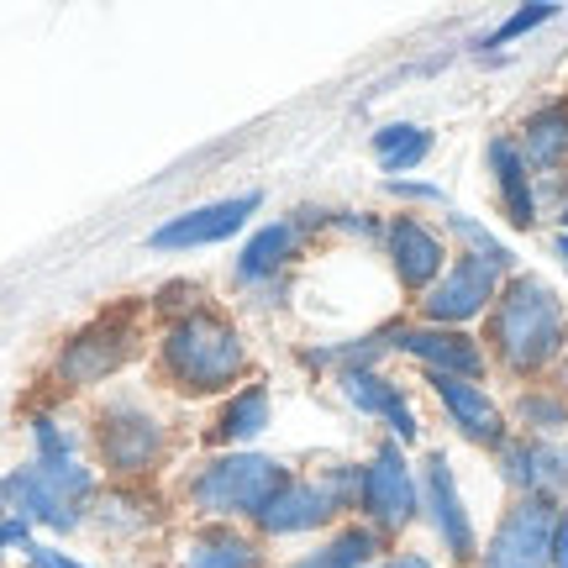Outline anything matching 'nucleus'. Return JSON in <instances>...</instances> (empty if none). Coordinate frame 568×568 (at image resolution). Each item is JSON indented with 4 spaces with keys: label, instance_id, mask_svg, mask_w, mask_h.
Wrapping results in <instances>:
<instances>
[{
    "label": "nucleus",
    "instance_id": "8",
    "mask_svg": "<svg viewBox=\"0 0 568 568\" xmlns=\"http://www.w3.org/2000/svg\"><path fill=\"white\" fill-rule=\"evenodd\" d=\"M347 485H353V474H332V479H290V485L274 495L258 516V527L274 531V537H295V531H316L326 527L347 500Z\"/></svg>",
    "mask_w": 568,
    "mask_h": 568
},
{
    "label": "nucleus",
    "instance_id": "9",
    "mask_svg": "<svg viewBox=\"0 0 568 568\" xmlns=\"http://www.w3.org/2000/svg\"><path fill=\"white\" fill-rule=\"evenodd\" d=\"M500 274H506V268H495V264H485V258L464 253V258L447 268L443 280L426 290V301H422L426 322H432V326L474 322V316H479V311L500 295Z\"/></svg>",
    "mask_w": 568,
    "mask_h": 568
},
{
    "label": "nucleus",
    "instance_id": "27",
    "mask_svg": "<svg viewBox=\"0 0 568 568\" xmlns=\"http://www.w3.org/2000/svg\"><path fill=\"white\" fill-rule=\"evenodd\" d=\"M453 232H458V237L468 243V253H474V258H485V264H495V268H510V247L495 243V237H489L479 222H468V216H453Z\"/></svg>",
    "mask_w": 568,
    "mask_h": 568
},
{
    "label": "nucleus",
    "instance_id": "34",
    "mask_svg": "<svg viewBox=\"0 0 568 568\" xmlns=\"http://www.w3.org/2000/svg\"><path fill=\"white\" fill-rule=\"evenodd\" d=\"M564 222H568V211H564Z\"/></svg>",
    "mask_w": 568,
    "mask_h": 568
},
{
    "label": "nucleus",
    "instance_id": "21",
    "mask_svg": "<svg viewBox=\"0 0 568 568\" xmlns=\"http://www.w3.org/2000/svg\"><path fill=\"white\" fill-rule=\"evenodd\" d=\"M290 247H295V226H258L253 237H247L243 258H237V280H264V274H274V268L290 258Z\"/></svg>",
    "mask_w": 568,
    "mask_h": 568
},
{
    "label": "nucleus",
    "instance_id": "15",
    "mask_svg": "<svg viewBox=\"0 0 568 568\" xmlns=\"http://www.w3.org/2000/svg\"><path fill=\"white\" fill-rule=\"evenodd\" d=\"M426 516H432V527H437L453 558H474V527H468L464 495L453 485V468H447L443 453L426 458Z\"/></svg>",
    "mask_w": 568,
    "mask_h": 568
},
{
    "label": "nucleus",
    "instance_id": "18",
    "mask_svg": "<svg viewBox=\"0 0 568 568\" xmlns=\"http://www.w3.org/2000/svg\"><path fill=\"white\" fill-rule=\"evenodd\" d=\"M489 169H495V184H500V201H506L510 222L516 226L537 222V195H531V174H527L521 148H516L510 138H495L489 142Z\"/></svg>",
    "mask_w": 568,
    "mask_h": 568
},
{
    "label": "nucleus",
    "instance_id": "26",
    "mask_svg": "<svg viewBox=\"0 0 568 568\" xmlns=\"http://www.w3.org/2000/svg\"><path fill=\"white\" fill-rule=\"evenodd\" d=\"M558 17V6L552 0H531V6H521L516 17H506L495 32H489V48H500V42H516V38H527L531 27H542V21Z\"/></svg>",
    "mask_w": 568,
    "mask_h": 568
},
{
    "label": "nucleus",
    "instance_id": "14",
    "mask_svg": "<svg viewBox=\"0 0 568 568\" xmlns=\"http://www.w3.org/2000/svg\"><path fill=\"white\" fill-rule=\"evenodd\" d=\"M432 389H437V400L447 406L453 426L464 432L468 443H485V447L506 443V416H500V406H495L474 379H447V374H432Z\"/></svg>",
    "mask_w": 568,
    "mask_h": 568
},
{
    "label": "nucleus",
    "instance_id": "11",
    "mask_svg": "<svg viewBox=\"0 0 568 568\" xmlns=\"http://www.w3.org/2000/svg\"><path fill=\"white\" fill-rule=\"evenodd\" d=\"M258 211V190L247 195H232V201H211V205H195L184 211L174 222H163L148 247H205V243H226L232 232H243V222Z\"/></svg>",
    "mask_w": 568,
    "mask_h": 568
},
{
    "label": "nucleus",
    "instance_id": "16",
    "mask_svg": "<svg viewBox=\"0 0 568 568\" xmlns=\"http://www.w3.org/2000/svg\"><path fill=\"white\" fill-rule=\"evenodd\" d=\"M343 389L347 400L358 410H368V416H379V422L400 437V443H416V410L406 406V395H400V385H389V379H379L374 368H347L343 374Z\"/></svg>",
    "mask_w": 568,
    "mask_h": 568
},
{
    "label": "nucleus",
    "instance_id": "24",
    "mask_svg": "<svg viewBox=\"0 0 568 568\" xmlns=\"http://www.w3.org/2000/svg\"><path fill=\"white\" fill-rule=\"evenodd\" d=\"M374 552H379V537L368 527H358V531H343L337 542H326L322 552H311V558L295 568H364Z\"/></svg>",
    "mask_w": 568,
    "mask_h": 568
},
{
    "label": "nucleus",
    "instance_id": "4",
    "mask_svg": "<svg viewBox=\"0 0 568 568\" xmlns=\"http://www.w3.org/2000/svg\"><path fill=\"white\" fill-rule=\"evenodd\" d=\"M290 485L284 468L274 458H258V453H232V458H216L195 479V510L205 516H264V506Z\"/></svg>",
    "mask_w": 568,
    "mask_h": 568
},
{
    "label": "nucleus",
    "instance_id": "23",
    "mask_svg": "<svg viewBox=\"0 0 568 568\" xmlns=\"http://www.w3.org/2000/svg\"><path fill=\"white\" fill-rule=\"evenodd\" d=\"M190 568H253V542L237 531H201V542L190 548Z\"/></svg>",
    "mask_w": 568,
    "mask_h": 568
},
{
    "label": "nucleus",
    "instance_id": "32",
    "mask_svg": "<svg viewBox=\"0 0 568 568\" xmlns=\"http://www.w3.org/2000/svg\"><path fill=\"white\" fill-rule=\"evenodd\" d=\"M552 247H558V258H564V264H568V232H564V237H558V243H552Z\"/></svg>",
    "mask_w": 568,
    "mask_h": 568
},
{
    "label": "nucleus",
    "instance_id": "1",
    "mask_svg": "<svg viewBox=\"0 0 568 568\" xmlns=\"http://www.w3.org/2000/svg\"><path fill=\"white\" fill-rule=\"evenodd\" d=\"M489 337H495L500 364L516 368V374L548 368L568 343V316H564L558 290L548 280H537V274H516L510 284H500Z\"/></svg>",
    "mask_w": 568,
    "mask_h": 568
},
{
    "label": "nucleus",
    "instance_id": "30",
    "mask_svg": "<svg viewBox=\"0 0 568 568\" xmlns=\"http://www.w3.org/2000/svg\"><path fill=\"white\" fill-rule=\"evenodd\" d=\"M552 568H568V516L558 521V537H552Z\"/></svg>",
    "mask_w": 568,
    "mask_h": 568
},
{
    "label": "nucleus",
    "instance_id": "7",
    "mask_svg": "<svg viewBox=\"0 0 568 568\" xmlns=\"http://www.w3.org/2000/svg\"><path fill=\"white\" fill-rule=\"evenodd\" d=\"M132 316H101V322H90L84 332H74L59 353V379L63 385H101L105 374H116L126 364V353H132Z\"/></svg>",
    "mask_w": 568,
    "mask_h": 568
},
{
    "label": "nucleus",
    "instance_id": "33",
    "mask_svg": "<svg viewBox=\"0 0 568 568\" xmlns=\"http://www.w3.org/2000/svg\"><path fill=\"white\" fill-rule=\"evenodd\" d=\"M564 489H568V474H564Z\"/></svg>",
    "mask_w": 568,
    "mask_h": 568
},
{
    "label": "nucleus",
    "instance_id": "13",
    "mask_svg": "<svg viewBox=\"0 0 568 568\" xmlns=\"http://www.w3.org/2000/svg\"><path fill=\"white\" fill-rule=\"evenodd\" d=\"M385 243H389V264H395L406 290H422L426 295L447 274V253L437 243V232H426V222H416V216H395Z\"/></svg>",
    "mask_w": 568,
    "mask_h": 568
},
{
    "label": "nucleus",
    "instance_id": "2",
    "mask_svg": "<svg viewBox=\"0 0 568 568\" xmlns=\"http://www.w3.org/2000/svg\"><path fill=\"white\" fill-rule=\"evenodd\" d=\"M243 364H247V347L237 337V326L211 316V311L184 316L163 337V374L180 389H190V395H216V389L237 385Z\"/></svg>",
    "mask_w": 568,
    "mask_h": 568
},
{
    "label": "nucleus",
    "instance_id": "5",
    "mask_svg": "<svg viewBox=\"0 0 568 568\" xmlns=\"http://www.w3.org/2000/svg\"><path fill=\"white\" fill-rule=\"evenodd\" d=\"M558 521H564V510L552 495H521L489 537L485 568H552Z\"/></svg>",
    "mask_w": 568,
    "mask_h": 568
},
{
    "label": "nucleus",
    "instance_id": "6",
    "mask_svg": "<svg viewBox=\"0 0 568 568\" xmlns=\"http://www.w3.org/2000/svg\"><path fill=\"white\" fill-rule=\"evenodd\" d=\"M358 506H364V516L379 531L410 527V516H416V506H422V489H416L410 464L400 458V447L395 443L379 447V453L368 458V468L358 474Z\"/></svg>",
    "mask_w": 568,
    "mask_h": 568
},
{
    "label": "nucleus",
    "instance_id": "31",
    "mask_svg": "<svg viewBox=\"0 0 568 568\" xmlns=\"http://www.w3.org/2000/svg\"><path fill=\"white\" fill-rule=\"evenodd\" d=\"M385 568H432L426 558H416V552H406V558H395V564H385Z\"/></svg>",
    "mask_w": 568,
    "mask_h": 568
},
{
    "label": "nucleus",
    "instance_id": "29",
    "mask_svg": "<svg viewBox=\"0 0 568 568\" xmlns=\"http://www.w3.org/2000/svg\"><path fill=\"white\" fill-rule=\"evenodd\" d=\"M11 542H21V548L32 542V537H27V521H21V516H11V521H0V552L11 548Z\"/></svg>",
    "mask_w": 568,
    "mask_h": 568
},
{
    "label": "nucleus",
    "instance_id": "12",
    "mask_svg": "<svg viewBox=\"0 0 568 568\" xmlns=\"http://www.w3.org/2000/svg\"><path fill=\"white\" fill-rule=\"evenodd\" d=\"M163 447V426L138 406H116L101 416V453L105 464L116 468V474H142V468H153Z\"/></svg>",
    "mask_w": 568,
    "mask_h": 568
},
{
    "label": "nucleus",
    "instance_id": "17",
    "mask_svg": "<svg viewBox=\"0 0 568 568\" xmlns=\"http://www.w3.org/2000/svg\"><path fill=\"white\" fill-rule=\"evenodd\" d=\"M500 464H506V485H516L521 495H558L568 474V453L548 443H510Z\"/></svg>",
    "mask_w": 568,
    "mask_h": 568
},
{
    "label": "nucleus",
    "instance_id": "19",
    "mask_svg": "<svg viewBox=\"0 0 568 568\" xmlns=\"http://www.w3.org/2000/svg\"><path fill=\"white\" fill-rule=\"evenodd\" d=\"M521 159L537 169H558L568 159V105H548L531 116L521 132Z\"/></svg>",
    "mask_w": 568,
    "mask_h": 568
},
{
    "label": "nucleus",
    "instance_id": "10",
    "mask_svg": "<svg viewBox=\"0 0 568 568\" xmlns=\"http://www.w3.org/2000/svg\"><path fill=\"white\" fill-rule=\"evenodd\" d=\"M389 347L410 353L416 364H426L432 374H447V379H479L485 374L479 343L464 337L458 326H400V332H389Z\"/></svg>",
    "mask_w": 568,
    "mask_h": 568
},
{
    "label": "nucleus",
    "instance_id": "3",
    "mask_svg": "<svg viewBox=\"0 0 568 568\" xmlns=\"http://www.w3.org/2000/svg\"><path fill=\"white\" fill-rule=\"evenodd\" d=\"M6 495L17 500L21 521H42L53 531H69L80 521L84 500H90V474L74 458H32L27 468L11 474Z\"/></svg>",
    "mask_w": 568,
    "mask_h": 568
},
{
    "label": "nucleus",
    "instance_id": "22",
    "mask_svg": "<svg viewBox=\"0 0 568 568\" xmlns=\"http://www.w3.org/2000/svg\"><path fill=\"white\" fill-rule=\"evenodd\" d=\"M268 426V389H258V385H247L232 406L222 410V426H216V437L222 443H232V447H243V443H253L258 432Z\"/></svg>",
    "mask_w": 568,
    "mask_h": 568
},
{
    "label": "nucleus",
    "instance_id": "20",
    "mask_svg": "<svg viewBox=\"0 0 568 568\" xmlns=\"http://www.w3.org/2000/svg\"><path fill=\"white\" fill-rule=\"evenodd\" d=\"M374 153L385 163V174H406V169H416V163L432 153V132H426V126H410V122L379 126V132H374Z\"/></svg>",
    "mask_w": 568,
    "mask_h": 568
},
{
    "label": "nucleus",
    "instance_id": "25",
    "mask_svg": "<svg viewBox=\"0 0 568 568\" xmlns=\"http://www.w3.org/2000/svg\"><path fill=\"white\" fill-rule=\"evenodd\" d=\"M516 416H521L531 432H558V426H568V400H558V395H548V389H537V395H521Z\"/></svg>",
    "mask_w": 568,
    "mask_h": 568
},
{
    "label": "nucleus",
    "instance_id": "28",
    "mask_svg": "<svg viewBox=\"0 0 568 568\" xmlns=\"http://www.w3.org/2000/svg\"><path fill=\"white\" fill-rule=\"evenodd\" d=\"M27 564H32V568H84V564H74L69 552L48 548V542H27Z\"/></svg>",
    "mask_w": 568,
    "mask_h": 568
}]
</instances>
